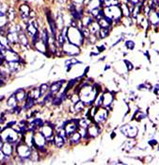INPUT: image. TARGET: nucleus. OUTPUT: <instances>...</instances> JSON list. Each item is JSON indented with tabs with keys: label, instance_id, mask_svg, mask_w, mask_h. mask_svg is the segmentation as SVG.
<instances>
[{
	"label": "nucleus",
	"instance_id": "f257e3e1",
	"mask_svg": "<svg viewBox=\"0 0 159 165\" xmlns=\"http://www.w3.org/2000/svg\"><path fill=\"white\" fill-rule=\"evenodd\" d=\"M67 40L70 43H73L79 47L84 43L85 38L83 37L81 30L78 29L76 26H71L67 30Z\"/></svg>",
	"mask_w": 159,
	"mask_h": 165
},
{
	"label": "nucleus",
	"instance_id": "f03ea898",
	"mask_svg": "<svg viewBox=\"0 0 159 165\" xmlns=\"http://www.w3.org/2000/svg\"><path fill=\"white\" fill-rule=\"evenodd\" d=\"M1 138L3 140V142L6 143H14L17 142L18 140V132L13 129L12 127H7L4 128V129L1 131Z\"/></svg>",
	"mask_w": 159,
	"mask_h": 165
},
{
	"label": "nucleus",
	"instance_id": "7ed1b4c3",
	"mask_svg": "<svg viewBox=\"0 0 159 165\" xmlns=\"http://www.w3.org/2000/svg\"><path fill=\"white\" fill-rule=\"evenodd\" d=\"M104 14L106 17L109 18L111 20H117L119 21L120 18L121 17V12L120 9L118 6H110L107 7L104 11Z\"/></svg>",
	"mask_w": 159,
	"mask_h": 165
},
{
	"label": "nucleus",
	"instance_id": "20e7f679",
	"mask_svg": "<svg viewBox=\"0 0 159 165\" xmlns=\"http://www.w3.org/2000/svg\"><path fill=\"white\" fill-rule=\"evenodd\" d=\"M107 116H108V112H107V108L99 107V108H97L96 112H95L94 116H93V122L101 125L106 122Z\"/></svg>",
	"mask_w": 159,
	"mask_h": 165
},
{
	"label": "nucleus",
	"instance_id": "39448f33",
	"mask_svg": "<svg viewBox=\"0 0 159 165\" xmlns=\"http://www.w3.org/2000/svg\"><path fill=\"white\" fill-rule=\"evenodd\" d=\"M16 151H17V155L23 160L25 159H29L31 152H32V147L29 146L25 143H19L16 147Z\"/></svg>",
	"mask_w": 159,
	"mask_h": 165
},
{
	"label": "nucleus",
	"instance_id": "423d86ee",
	"mask_svg": "<svg viewBox=\"0 0 159 165\" xmlns=\"http://www.w3.org/2000/svg\"><path fill=\"white\" fill-rule=\"evenodd\" d=\"M33 143L36 145L38 150H42V152H45V145H46V139L42 134V132H37L33 135Z\"/></svg>",
	"mask_w": 159,
	"mask_h": 165
},
{
	"label": "nucleus",
	"instance_id": "0eeeda50",
	"mask_svg": "<svg viewBox=\"0 0 159 165\" xmlns=\"http://www.w3.org/2000/svg\"><path fill=\"white\" fill-rule=\"evenodd\" d=\"M120 131L124 136L128 137V138L133 139L137 135V127L132 125H125L120 128Z\"/></svg>",
	"mask_w": 159,
	"mask_h": 165
},
{
	"label": "nucleus",
	"instance_id": "6e6552de",
	"mask_svg": "<svg viewBox=\"0 0 159 165\" xmlns=\"http://www.w3.org/2000/svg\"><path fill=\"white\" fill-rule=\"evenodd\" d=\"M1 55L4 57V59L7 62H12V61H21L22 62V60L20 59V57L18 56V54L14 51L5 49L1 53Z\"/></svg>",
	"mask_w": 159,
	"mask_h": 165
},
{
	"label": "nucleus",
	"instance_id": "1a4fd4ad",
	"mask_svg": "<svg viewBox=\"0 0 159 165\" xmlns=\"http://www.w3.org/2000/svg\"><path fill=\"white\" fill-rule=\"evenodd\" d=\"M78 120H72V121H69L65 124L64 125V130L66 132V135L67 137H69L71 134H73V132H76L78 130Z\"/></svg>",
	"mask_w": 159,
	"mask_h": 165
},
{
	"label": "nucleus",
	"instance_id": "9d476101",
	"mask_svg": "<svg viewBox=\"0 0 159 165\" xmlns=\"http://www.w3.org/2000/svg\"><path fill=\"white\" fill-rule=\"evenodd\" d=\"M62 49L63 52L66 53L67 55H70V56H73V55H78L80 53V49L78 46L74 45L73 43H68V44H63L62 45Z\"/></svg>",
	"mask_w": 159,
	"mask_h": 165
},
{
	"label": "nucleus",
	"instance_id": "9b49d317",
	"mask_svg": "<svg viewBox=\"0 0 159 165\" xmlns=\"http://www.w3.org/2000/svg\"><path fill=\"white\" fill-rule=\"evenodd\" d=\"M87 132H88V136L90 138H96V137L101 133V128H100V125L93 123L91 125H90L87 127Z\"/></svg>",
	"mask_w": 159,
	"mask_h": 165
},
{
	"label": "nucleus",
	"instance_id": "f8f14e48",
	"mask_svg": "<svg viewBox=\"0 0 159 165\" xmlns=\"http://www.w3.org/2000/svg\"><path fill=\"white\" fill-rule=\"evenodd\" d=\"M42 134L45 137L46 142H53L54 141V129L49 125H42Z\"/></svg>",
	"mask_w": 159,
	"mask_h": 165
},
{
	"label": "nucleus",
	"instance_id": "ddd939ff",
	"mask_svg": "<svg viewBox=\"0 0 159 165\" xmlns=\"http://www.w3.org/2000/svg\"><path fill=\"white\" fill-rule=\"evenodd\" d=\"M6 67L8 69V71L12 73H17L22 70L23 64L21 61H12V62H7L6 61Z\"/></svg>",
	"mask_w": 159,
	"mask_h": 165
},
{
	"label": "nucleus",
	"instance_id": "4468645a",
	"mask_svg": "<svg viewBox=\"0 0 159 165\" xmlns=\"http://www.w3.org/2000/svg\"><path fill=\"white\" fill-rule=\"evenodd\" d=\"M113 100H114L113 95L109 93V91H107V93L103 95V106H104V108L110 107L112 102H113Z\"/></svg>",
	"mask_w": 159,
	"mask_h": 165
},
{
	"label": "nucleus",
	"instance_id": "2eb2a0df",
	"mask_svg": "<svg viewBox=\"0 0 159 165\" xmlns=\"http://www.w3.org/2000/svg\"><path fill=\"white\" fill-rule=\"evenodd\" d=\"M1 151L7 156V157H10L12 156V152H13V148H12V144L11 143H4L3 145H2V148H1Z\"/></svg>",
	"mask_w": 159,
	"mask_h": 165
},
{
	"label": "nucleus",
	"instance_id": "dca6fc26",
	"mask_svg": "<svg viewBox=\"0 0 159 165\" xmlns=\"http://www.w3.org/2000/svg\"><path fill=\"white\" fill-rule=\"evenodd\" d=\"M19 11H20V14L22 16L23 19L26 20L27 18H29V14H30V9L29 7L27 6V5H22L19 9Z\"/></svg>",
	"mask_w": 159,
	"mask_h": 165
},
{
	"label": "nucleus",
	"instance_id": "f3484780",
	"mask_svg": "<svg viewBox=\"0 0 159 165\" xmlns=\"http://www.w3.org/2000/svg\"><path fill=\"white\" fill-rule=\"evenodd\" d=\"M63 82L64 80H60V81H58V82H55V83H53L51 85V87L49 88V91L52 94V95H56V94H58L62 84H63Z\"/></svg>",
	"mask_w": 159,
	"mask_h": 165
},
{
	"label": "nucleus",
	"instance_id": "a211bd4d",
	"mask_svg": "<svg viewBox=\"0 0 159 165\" xmlns=\"http://www.w3.org/2000/svg\"><path fill=\"white\" fill-rule=\"evenodd\" d=\"M69 141L72 144H76V143H79L80 141H81V135L79 134L78 131H76V132H73V134H71L69 137Z\"/></svg>",
	"mask_w": 159,
	"mask_h": 165
},
{
	"label": "nucleus",
	"instance_id": "6ab92c4d",
	"mask_svg": "<svg viewBox=\"0 0 159 165\" xmlns=\"http://www.w3.org/2000/svg\"><path fill=\"white\" fill-rule=\"evenodd\" d=\"M14 95H15V97H16V99H17V101L18 102H24V101H25V98H26V94H25V91H24V90H22V89H19V90H17L15 93H14Z\"/></svg>",
	"mask_w": 159,
	"mask_h": 165
},
{
	"label": "nucleus",
	"instance_id": "aec40b11",
	"mask_svg": "<svg viewBox=\"0 0 159 165\" xmlns=\"http://www.w3.org/2000/svg\"><path fill=\"white\" fill-rule=\"evenodd\" d=\"M148 14L150 15L149 18H150V22H151V24L154 25V26H157L159 20H158V14H157L156 11L150 10V12Z\"/></svg>",
	"mask_w": 159,
	"mask_h": 165
},
{
	"label": "nucleus",
	"instance_id": "412c9836",
	"mask_svg": "<svg viewBox=\"0 0 159 165\" xmlns=\"http://www.w3.org/2000/svg\"><path fill=\"white\" fill-rule=\"evenodd\" d=\"M88 27H89L90 32L92 35H95L98 37V33H99V30H100V26H99L98 22H92Z\"/></svg>",
	"mask_w": 159,
	"mask_h": 165
},
{
	"label": "nucleus",
	"instance_id": "4be33fe9",
	"mask_svg": "<svg viewBox=\"0 0 159 165\" xmlns=\"http://www.w3.org/2000/svg\"><path fill=\"white\" fill-rule=\"evenodd\" d=\"M85 103H84L83 101H78L77 103H76L74 104V106H73V108H72V111H73L74 112H82L83 111H84V108H85Z\"/></svg>",
	"mask_w": 159,
	"mask_h": 165
},
{
	"label": "nucleus",
	"instance_id": "5701e85b",
	"mask_svg": "<svg viewBox=\"0 0 159 165\" xmlns=\"http://www.w3.org/2000/svg\"><path fill=\"white\" fill-rule=\"evenodd\" d=\"M17 103H18V101H17V99H16L14 94L12 95L11 97L8 98V101H7L8 108H12V109H13V108H15L17 107Z\"/></svg>",
	"mask_w": 159,
	"mask_h": 165
},
{
	"label": "nucleus",
	"instance_id": "b1692460",
	"mask_svg": "<svg viewBox=\"0 0 159 165\" xmlns=\"http://www.w3.org/2000/svg\"><path fill=\"white\" fill-rule=\"evenodd\" d=\"M103 3L101 2V0H90L89 2V8H90L89 12L95 10V9H100Z\"/></svg>",
	"mask_w": 159,
	"mask_h": 165
},
{
	"label": "nucleus",
	"instance_id": "393cba45",
	"mask_svg": "<svg viewBox=\"0 0 159 165\" xmlns=\"http://www.w3.org/2000/svg\"><path fill=\"white\" fill-rule=\"evenodd\" d=\"M53 143H55V145L57 146V147H62V146L64 145V143H65V139L62 138L61 136H59V135L58 134V135L54 136V141H53Z\"/></svg>",
	"mask_w": 159,
	"mask_h": 165
},
{
	"label": "nucleus",
	"instance_id": "a878e982",
	"mask_svg": "<svg viewBox=\"0 0 159 165\" xmlns=\"http://www.w3.org/2000/svg\"><path fill=\"white\" fill-rule=\"evenodd\" d=\"M8 39L12 43H19V34L17 32H10L8 34Z\"/></svg>",
	"mask_w": 159,
	"mask_h": 165
},
{
	"label": "nucleus",
	"instance_id": "bb28decb",
	"mask_svg": "<svg viewBox=\"0 0 159 165\" xmlns=\"http://www.w3.org/2000/svg\"><path fill=\"white\" fill-rule=\"evenodd\" d=\"M10 43H10V41H8L7 36H5L3 34L0 35V44H1L3 47H5L6 49H10L11 48Z\"/></svg>",
	"mask_w": 159,
	"mask_h": 165
},
{
	"label": "nucleus",
	"instance_id": "cd10ccee",
	"mask_svg": "<svg viewBox=\"0 0 159 165\" xmlns=\"http://www.w3.org/2000/svg\"><path fill=\"white\" fill-rule=\"evenodd\" d=\"M34 103H35V99H34V98H32L30 95H27V96H26V98H25V109H29V108H32V107H33V105H34Z\"/></svg>",
	"mask_w": 159,
	"mask_h": 165
},
{
	"label": "nucleus",
	"instance_id": "c85d7f7f",
	"mask_svg": "<svg viewBox=\"0 0 159 165\" xmlns=\"http://www.w3.org/2000/svg\"><path fill=\"white\" fill-rule=\"evenodd\" d=\"M109 29H107V27H100V30H99V33H98V37L100 39H104L106 38L107 36L108 35L109 33Z\"/></svg>",
	"mask_w": 159,
	"mask_h": 165
},
{
	"label": "nucleus",
	"instance_id": "c756f323",
	"mask_svg": "<svg viewBox=\"0 0 159 165\" xmlns=\"http://www.w3.org/2000/svg\"><path fill=\"white\" fill-rule=\"evenodd\" d=\"M120 12H121V15H123V16H125V17H130L131 11L129 10L127 4H123V5H121Z\"/></svg>",
	"mask_w": 159,
	"mask_h": 165
},
{
	"label": "nucleus",
	"instance_id": "7c9ffc66",
	"mask_svg": "<svg viewBox=\"0 0 159 165\" xmlns=\"http://www.w3.org/2000/svg\"><path fill=\"white\" fill-rule=\"evenodd\" d=\"M82 20H83V26H86V27H88V26L93 22V19H92V16H91V15L83 16V17H82Z\"/></svg>",
	"mask_w": 159,
	"mask_h": 165
},
{
	"label": "nucleus",
	"instance_id": "2f4dec72",
	"mask_svg": "<svg viewBox=\"0 0 159 165\" xmlns=\"http://www.w3.org/2000/svg\"><path fill=\"white\" fill-rule=\"evenodd\" d=\"M29 95H30L32 98H34L35 100L38 99L40 96H41V94H40V88H36L34 90H32L30 93L29 94Z\"/></svg>",
	"mask_w": 159,
	"mask_h": 165
},
{
	"label": "nucleus",
	"instance_id": "473e14b6",
	"mask_svg": "<svg viewBox=\"0 0 159 165\" xmlns=\"http://www.w3.org/2000/svg\"><path fill=\"white\" fill-rule=\"evenodd\" d=\"M90 125V122L89 120H87V119H81V120L78 121L79 127H85V128H87Z\"/></svg>",
	"mask_w": 159,
	"mask_h": 165
},
{
	"label": "nucleus",
	"instance_id": "72a5a7b5",
	"mask_svg": "<svg viewBox=\"0 0 159 165\" xmlns=\"http://www.w3.org/2000/svg\"><path fill=\"white\" fill-rule=\"evenodd\" d=\"M48 90H49V86H48L47 84H42V85H41V87H40V94H41V96L44 95L48 91Z\"/></svg>",
	"mask_w": 159,
	"mask_h": 165
},
{
	"label": "nucleus",
	"instance_id": "f704fd0d",
	"mask_svg": "<svg viewBox=\"0 0 159 165\" xmlns=\"http://www.w3.org/2000/svg\"><path fill=\"white\" fill-rule=\"evenodd\" d=\"M19 43H21L23 45H27V43H29V41H27L25 35L22 32L19 34Z\"/></svg>",
	"mask_w": 159,
	"mask_h": 165
},
{
	"label": "nucleus",
	"instance_id": "c9c22d12",
	"mask_svg": "<svg viewBox=\"0 0 159 165\" xmlns=\"http://www.w3.org/2000/svg\"><path fill=\"white\" fill-rule=\"evenodd\" d=\"M93 103L95 104L94 107L96 108H99L103 105V95H100V96H96V98L94 99V101H93Z\"/></svg>",
	"mask_w": 159,
	"mask_h": 165
},
{
	"label": "nucleus",
	"instance_id": "e433bc0d",
	"mask_svg": "<svg viewBox=\"0 0 159 165\" xmlns=\"http://www.w3.org/2000/svg\"><path fill=\"white\" fill-rule=\"evenodd\" d=\"M7 18L8 21H12L14 19V11L13 9H8V10L7 11Z\"/></svg>",
	"mask_w": 159,
	"mask_h": 165
},
{
	"label": "nucleus",
	"instance_id": "4c0bfd02",
	"mask_svg": "<svg viewBox=\"0 0 159 165\" xmlns=\"http://www.w3.org/2000/svg\"><path fill=\"white\" fill-rule=\"evenodd\" d=\"M71 101H72L73 104H76V103H77L78 101H80V96H79V95H78V94L73 95L72 97H71Z\"/></svg>",
	"mask_w": 159,
	"mask_h": 165
},
{
	"label": "nucleus",
	"instance_id": "58836bf2",
	"mask_svg": "<svg viewBox=\"0 0 159 165\" xmlns=\"http://www.w3.org/2000/svg\"><path fill=\"white\" fill-rule=\"evenodd\" d=\"M33 124H34V125L37 127V126H42L43 125V122H42V119H36V120H34L33 121Z\"/></svg>",
	"mask_w": 159,
	"mask_h": 165
},
{
	"label": "nucleus",
	"instance_id": "ea45409f",
	"mask_svg": "<svg viewBox=\"0 0 159 165\" xmlns=\"http://www.w3.org/2000/svg\"><path fill=\"white\" fill-rule=\"evenodd\" d=\"M125 45H126V47L129 48V49H134L135 47V43L132 42V41H127L125 43Z\"/></svg>",
	"mask_w": 159,
	"mask_h": 165
},
{
	"label": "nucleus",
	"instance_id": "a19ab883",
	"mask_svg": "<svg viewBox=\"0 0 159 165\" xmlns=\"http://www.w3.org/2000/svg\"><path fill=\"white\" fill-rule=\"evenodd\" d=\"M146 117V114H144L143 112H138L137 115H136V119L137 121H141L143 118H145Z\"/></svg>",
	"mask_w": 159,
	"mask_h": 165
},
{
	"label": "nucleus",
	"instance_id": "79ce46f5",
	"mask_svg": "<svg viewBox=\"0 0 159 165\" xmlns=\"http://www.w3.org/2000/svg\"><path fill=\"white\" fill-rule=\"evenodd\" d=\"M125 63H126V66H127V69L129 70V71H131L133 69V65H132V63L131 62H128L127 60H125Z\"/></svg>",
	"mask_w": 159,
	"mask_h": 165
},
{
	"label": "nucleus",
	"instance_id": "37998d69",
	"mask_svg": "<svg viewBox=\"0 0 159 165\" xmlns=\"http://www.w3.org/2000/svg\"><path fill=\"white\" fill-rule=\"evenodd\" d=\"M129 2L131 4H133V5H137V4H138L139 0H129Z\"/></svg>",
	"mask_w": 159,
	"mask_h": 165
},
{
	"label": "nucleus",
	"instance_id": "c03bdc74",
	"mask_svg": "<svg viewBox=\"0 0 159 165\" xmlns=\"http://www.w3.org/2000/svg\"><path fill=\"white\" fill-rule=\"evenodd\" d=\"M149 143H150V145L154 146V145H156V144H157V142H156L155 140H153V141H150V142H149Z\"/></svg>",
	"mask_w": 159,
	"mask_h": 165
},
{
	"label": "nucleus",
	"instance_id": "a18cd8bd",
	"mask_svg": "<svg viewBox=\"0 0 159 165\" xmlns=\"http://www.w3.org/2000/svg\"><path fill=\"white\" fill-rule=\"evenodd\" d=\"M59 2L61 3V4H65V3H66V0H59Z\"/></svg>",
	"mask_w": 159,
	"mask_h": 165
},
{
	"label": "nucleus",
	"instance_id": "49530a36",
	"mask_svg": "<svg viewBox=\"0 0 159 165\" xmlns=\"http://www.w3.org/2000/svg\"><path fill=\"white\" fill-rule=\"evenodd\" d=\"M106 1H107V0H101V2L104 4V2H106Z\"/></svg>",
	"mask_w": 159,
	"mask_h": 165
},
{
	"label": "nucleus",
	"instance_id": "de8ad7c7",
	"mask_svg": "<svg viewBox=\"0 0 159 165\" xmlns=\"http://www.w3.org/2000/svg\"><path fill=\"white\" fill-rule=\"evenodd\" d=\"M115 135H116L115 133H112V136H111V138H113V137H115Z\"/></svg>",
	"mask_w": 159,
	"mask_h": 165
},
{
	"label": "nucleus",
	"instance_id": "09e8293b",
	"mask_svg": "<svg viewBox=\"0 0 159 165\" xmlns=\"http://www.w3.org/2000/svg\"><path fill=\"white\" fill-rule=\"evenodd\" d=\"M0 55H1V53H0Z\"/></svg>",
	"mask_w": 159,
	"mask_h": 165
}]
</instances>
